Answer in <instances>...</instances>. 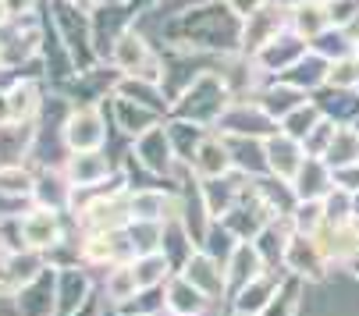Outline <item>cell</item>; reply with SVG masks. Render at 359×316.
I'll list each match as a JSON object with an SVG mask.
<instances>
[{
  "label": "cell",
  "mask_w": 359,
  "mask_h": 316,
  "mask_svg": "<svg viewBox=\"0 0 359 316\" xmlns=\"http://www.w3.org/2000/svg\"><path fill=\"white\" fill-rule=\"evenodd\" d=\"M32 188H36V174L22 164H8L0 167V195L4 199H32Z\"/></svg>",
  "instance_id": "26"
},
{
  "label": "cell",
  "mask_w": 359,
  "mask_h": 316,
  "mask_svg": "<svg viewBox=\"0 0 359 316\" xmlns=\"http://www.w3.org/2000/svg\"><path fill=\"white\" fill-rule=\"evenodd\" d=\"M320 121H324V118H320V111H317V107H310V103H299V107H295L288 118H281V121H278V128H281L285 135H292V139H299V142H302V139L310 135Z\"/></svg>",
  "instance_id": "28"
},
{
  "label": "cell",
  "mask_w": 359,
  "mask_h": 316,
  "mask_svg": "<svg viewBox=\"0 0 359 316\" xmlns=\"http://www.w3.org/2000/svg\"><path fill=\"white\" fill-rule=\"evenodd\" d=\"M264 146H267V167H271L274 178L292 181V178L299 174V167L306 164V149H302V142L292 139V135H285L281 128H278L271 139H264Z\"/></svg>",
  "instance_id": "13"
},
{
  "label": "cell",
  "mask_w": 359,
  "mask_h": 316,
  "mask_svg": "<svg viewBox=\"0 0 359 316\" xmlns=\"http://www.w3.org/2000/svg\"><path fill=\"white\" fill-rule=\"evenodd\" d=\"M224 96H228V85H224V82H217V78H199L196 85L185 89V96H182V103H178V118L196 121V125L221 121V118H224Z\"/></svg>",
  "instance_id": "1"
},
{
  "label": "cell",
  "mask_w": 359,
  "mask_h": 316,
  "mask_svg": "<svg viewBox=\"0 0 359 316\" xmlns=\"http://www.w3.org/2000/svg\"><path fill=\"white\" fill-rule=\"evenodd\" d=\"M135 291H139V281H135V274H132V263H118V267H107L104 295H107V302H111V305L128 302Z\"/></svg>",
  "instance_id": "24"
},
{
  "label": "cell",
  "mask_w": 359,
  "mask_h": 316,
  "mask_svg": "<svg viewBox=\"0 0 359 316\" xmlns=\"http://www.w3.org/2000/svg\"><path fill=\"white\" fill-rule=\"evenodd\" d=\"M4 8H8V18H15V15L32 8V0H4Z\"/></svg>",
  "instance_id": "31"
},
{
  "label": "cell",
  "mask_w": 359,
  "mask_h": 316,
  "mask_svg": "<svg viewBox=\"0 0 359 316\" xmlns=\"http://www.w3.org/2000/svg\"><path fill=\"white\" fill-rule=\"evenodd\" d=\"M18 316H57V270L46 267L15 295Z\"/></svg>",
  "instance_id": "9"
},
{
  "label": "cell",
  "mask_w": 359,
  "mask_h": 316,
  "mask_svg": "<svg viewBox=\"0 0 359 316\" xmlns=\"http://www.w3.org/2000/svg\"><path fill=\"white\" fill-rule=\"evenodd\" d=\"M114 64L125 68V71L135 75V78H146V82H157V78H161V64H157L153 50L146 46V39H142L139 32L118 36V43H114Z\"/></svg>",
  "instance_id": "10"
},
{
  "label": "cell",
  "mask_w": 359,
  "mask_h": 316,
  "mask_svg": "<svg viewBox=\"0 0 359 316\" xmlns=\"http://www.w3.org/2000/svg\"><path fill=\"white\" fill-rule=\"evenodd\" d=\"M132 274L139 281V288H164L168 277L175 274V263L164 252H146L132 259Z\"/></svg>",
  "instance_id": "21"
},
{
  "label": "cell",
  "mask_w": 359,
  "mask_h": 316,
  "mask_svg": "<svg viewBox=\"0 0 359 316\" xmlns=\"http://www.w3.org/2000/svg\"><path fill=\"white\" fill-rule=\"evenodd\" d=\"M22 231H25V245L32 252H54L65 242V228H61V214L54 209H43V206H29L22 214Z\"/></svg>",
  "instance_id": "6"
},
{
  "label": "cell",
  "mask_w": 359,
  "mask_h": 316,
  "mask_svg": "<svg viewBox=\"0 0 359 316\" xmlns=\"http://www.w3.org/2000/svg\"><path fill=\"white\" fill-rule=\"evenodd\" d=\"M278 288H281L278 270H267L264 277H256V281H249L245 288H238L228 302H231V309L242 312V316H267V309H271Z\"/></svg>",
  "instance_id": "14"
},
{
  "label": "cell",
  "mask_w": 359,
  "mask_h": 316,
  "mask_svg": "<svg viewBox=\"0 0 359 316\" xmlns=\"http://www.w3.org/2000/svg\"><path fill=\"white\" fill-rule=\"evenodd\" d=\"M278 132V121L260 107V103H242V107L224 111L221 118V135H238V139H271Z\"/></svg>",
  "instance_id": "11"
},
{
  "label": "cell",
  "mask_w": 359,
  "mask_h": 316,
  "mask_svg": "<svg viewBox=\"0 0 359 316\" xmlns=\"http://www.w3.org/2000/svg\"><path fill=\"white\" fill-rule=\"evenodd\" d=\"M292 235H295V228H292V221L288 217H274L260 235L252 238V245H256V252L264 256V263H267V270H278V267H285V252H288V242H292Z\"/></svg>",
  "instance_id": "20"
},
{
  "label": "cell",
  "mask_w": 359,
  "mask_h": 316,
  "mask_svg": "<svg viewBox=\"0 0 359 316\" xmlns=\"http://www.w3.org/2000/svg\"><path fill=\"white\" fill-rule=\"evenodd\" d=\"M274 221V214H271V206L256 195V188H252V181H249V188L238 195V202L228 209V214L221 217V224L238 238V242H252L256 235H260L267 224Z\"/></svg>",
  "instance_id": "2"
},
{
  "label": "cell",
  "mask_w": 359,
  "mask_h": 316,
  "mask_svg": "<svg viewBox=\"0 0 359 316\" xmlns=\"http://www.w3.org/2000/svg\"><path fill=\"white\" fill-rule=\"evenodd\" d=\"M267 316H299V277L295 281H281Z\"/></svg>",
  "instance_id": "29"
},
{
  "label": "cell",
  "mask_w": 359,
  "mask_h": 316,
  "mask_svg": "<svg viewBox=\"0 0 359 316\" xmlns=\"http://www.w3.org/2000/svg\"><path fill=\"white\" fill-rule=\"evenodd\" d=\"M114 111H118V128L128 132V135H146L149 128H157V114H153L149 107H142V103L128 99V96H118L114 99Z\"/></svg>",
  "instance_id": "23"
},
{
  "label": "cell",
  "mask_w": 359,
  "mask_h": 316,
  "mask_svg": "<svg viewBox=\"0 0 359 316\" xmlns=\"http://www.w3.org/2000/svg\"><path fill=\"white\" fill-rule=\"evenodd\" d=\"M135 164L139 167H146L153 178H168L182 160L175 156V146H171V135H168V128H149L146 135H139L135 139Z\"/></svg>",
  "instance_id": "3"
},
{
  "label": "cell",
  "mask_w": 359,
  "mask_h": 316,
  "mask_svg": "<svg viewBox=\"0 0 359 316\" xmlns=\"http://www.w3.org/2000/svg\"><path fill=\"white\" fill-rule=\"evenodd\" d=\"M327 78H331L334 89H348V85H355V82H359V61H355V57H341V61H334V68L327 71Z\"/></svg>",
  "instance_id": "30"
},
{
  "label": "cell",
  "mask_w": 359,
  "mask_h": 316,
  "mask_svg": "<svg viewBox=\"0 0 359 316\" xmlns=\"http://www.w3.org/2000/svg\"><path fill=\"white\" fill-rule=\"evenodd\" d=\"M292 188H295L299 202H324L334 188V171L324 160H317V156H306V164L292 178Z\"/></svg>",
  "instance_id": "16"
},
{
  "label": "cell",
  "mask_w": 359,
  "mask_h": 316,
  "mask_svg": "<svg viewBox=\"0 0 359 316\" xmlns=\"http://www.w3.org/2000/svg\"><path fill=\"white\" fill-rule=\"evenodd\" d=\"M192 171L196 178H221V174H231L235 171V160H231V146L224 135H207L199 142L196 156H192Z\"/></svg>",
  "instance_id": "18"
},
{
  "label": "cell",
  "mask_w": 359,
  "mask_h": 316,
  "mask_svg": "<svg viewBox=\"0 0 359 316\" xmlns=\"http://www.w3.org/2000/svg\"><path fill=\"white\" fill-rule=\"evenodd\" d=\"M65 174L68 181L75 185V192H86V188H104L114 171H111V160L104 156V149H93V153H68L65 160Z\"/></svg>",
  "instance_id": "12"
},
{
  "label": "cell",
  "mask_w": 359,
  "mask_h": 316,
  "mask_svg": "<svg viewBox=\"0 0 359 316\" xmlns=\"http://www.w3.org/2000/svg\"><path fill=\"white\" fill-rule=\"evenodd\" d=\"M32 202L43 206V209H54V214H65L68 206H75V185L68 181L65 167L61 171H39L36 174Z\"/></svg>",
  "instance_id": "17"
},
{
  "label": "cell",
  "mask_w": 359,
  "mask_h": 316,
  "mask_svg": "<svg viewBox=\"0 0 359 316\" xmlns=\"http://www.w3.org/2000/svg\"><path fill=\"white\" fill-rule=\"evenodd\" d=\"M327 267L331 263L324 259L317 238L295 231L288 242V252H285V270H292V277H299V281H324Z\"/></svg>",
  "instance_id": "8"
},
{
  "label": "cell",
  "mask_w": 359,
  "mask_h": 316,
  "mask_svg": "<svg viewBox=\"0 0 359 316\" xmlns=\"http://www.w3.org/2000/svg\"><path fill=\"white\" fill-rule=\"evenodd\" d=\"M164 309L171 316H214L217 302L207 295V291H199L185 274H171L168 284H164Z\"/></svg>",
  "instance_id": "5"
},
{
  "label": "cell",
  "mask_w": 359,
  "mask_h": 316,
  "mask_svg": "<svg viewBox=\"0 0 359 316\" xmlns=\"http://www.w3.org/2000/svg\"><path fill=\"white\" fill-rule=\"evenodd\" d=\"M178 274H185L199 291H207L217 305L228 298V277H224V263L221 259H214L207 249H192V256L185 259V267L178 270Z\"/></svg>",
  "instance_id": "7"
},
{
  "label": "cell",
  "mask_w": 359,
  "mask_h": 316,
  "mask_svg": "<svg viewBox=\"0 0 359 316\" xmlns=\"http://www.w3.org/2000/svg\"><path fill=\"white\" fill-rule=\"evenodd\" d=\"M72 316H100V302H96V298H89V302H86L79 312H72Z\"/></svg>",
  "instance_id": "32"
},
{
  "label": "cell",
  "mask_w": 359,
  "mask_h": 316,
  "mask_svg": "<svg viewBox=\"0 0 359 316\" xmlns=\"http://www.w3.org/2000/svg\"><path fill=\"white\" fill-rule=\"evenodd\" d=\"M327 22H331V11L324 4H317V0H310V4H295V32L302 39H317L320 32H327Z\"/></svg>",
  "instance_id": "25"
},
{
  "label": "cell",
  "mask_w": 359,
  "mask_h": 316,
  "mask_svg": "<svg viewBox=\"0 0 359 316\" xmlns=\"http://www.w3.org/2000/svg\"><path fill=\"white\" fill-rule=\"evenodd\" d=\"M93 298V281L79 267H61L57 270V316L79 312Z\"/></svg>",
  "instance_id": "19"
},
{
  "label": "cell",
  "mask_w": 359,
  "mask_h": 316,
  "mask_svg": "<svg viewBox=\"0 0 359 316\" xmlns=\"http://www.w3.org/2000/svg\"><path fill=\"white\" fill-rule=\"evenodd\" d=\"M128 238H132L135 256L161 252V242H164V224H161V221H132V224H128Z\"/></svg>",
  "instance_id": "27"
},
{
  "label": "cell",
  "mask_w": 359,
  "mask_h": 316,
  "mask_svg": "<svg viewBox=\"0 0 359 316\" xmlns=\"http://www.w3.org/2000/svg\"><path fill=\"white\" fill-rule=\"evenodd\" d=\"M267 274V263H264V256L256 252V245L252 242H238L235 245V252L228 256V263H224V277H228V298L238 291V288H245L249 281H256V277H264Z\"/></svg>",
  "instance_id": "15"
},
{
  "label": "cell",
  "mask_w": 359,
  "mask_h": 316,
  "mask_svg": "<svg viewBox=\"0 0 359 316\" xmlns=\"http://www.w3.org/2000/svg\"><path fill=\"white\" fill-rule=\"evenodd\" d=\"M32 146V121L25 125H0V167L22 164Z\"/></svg>",
  "instance_id": "22"
},
{
  "label": "cell",
  "mask_w": 359,
  "mask_h": 316,
  "mask_svg": "<svg viewBox=\"0 0 359 316\" xmlns=\"http://www.w3.org/2000/svg\"><path fill=\"white\" fill-rule=\"evenodd\" d=\"M65 146L68 153H93V149H104L107 142V118L100 114L96 107H82L65 121Z\"/></svg>",
  "instance_id": "4"
}]
</instances>
